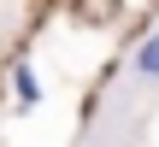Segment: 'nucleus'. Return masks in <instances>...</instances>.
<instances>
[{
    "label": "nucleus",
    "instance_id": "obj_2",
    "mask_svg": "<svg viewBox=\"0 0 159 147\" xmlns=\"http://www.w3.org/2000/svg\"><path fill=\"white\" fill-rule=\"evenodd\" d=\"M12 82H18V100H35V94H41V82H35V71H30V65H18V71H12Z\"/></svg>",
    "mask_w": 159,
    "mask_h": 147
},
{
    "label": "nucleus",
    "instance_id": "obj_1",
    "mask_svg": "<svg viewBox=\"0 0 159 147\" xmlns=\"http://www.w3.org/2000/svg\"><path fill=\"white\" fill-rule=\"evenodd\" d=\"M136 71H142V77H153V82H159V35H148V41L136 47Z\"/></svg>",
    "mask_w": 159,
    "mask_h": 147
}]
</instances>
